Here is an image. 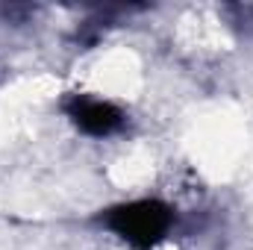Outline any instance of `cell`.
<instances>
[{
  "label": "cell",
  "mask_w": 253,
  "mask_h": 250,
  "mask_svg": "<svg viewBox=\"0 0 253 250\" xmlns=\"http://www.w3.org/2000/svg\"><path fill=\"white\" fill-rule=\"evenodd\" d=\"M62 112L88 138H109V135L121 132L126 124V115L121 106H115L112 100H103V97H91V94H68L62 100Z\"/></svg>",
  "instance_id": "cell-2"
},
{
  "label": "cell",
  "mask_w": 253,
  "mask_h": 250,
  "mask_svg": "<svg viewBox=\"0 0 253 250\" xmlns=\"http://www.w3.org/2000/svg\"><path fill=\"white\" fill-rule=\"evenodd\" d=\"M174 209L156 197L115 203L97 215V224L118 236L129 250H156L174 230Z\"/></svg>",
  "instance_id": "cell-1"
}]
</instances>
